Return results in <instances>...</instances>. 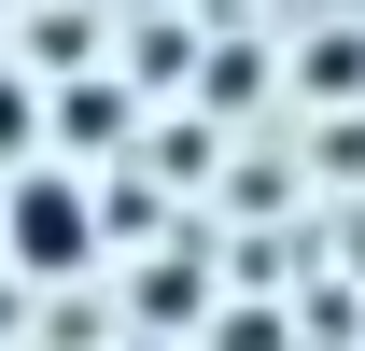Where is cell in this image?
<instances>
[{
    "label": "cell",
    "instance_id": "3",
    "mask_svg": "<svg viewBox=\"0 0 365 351\" xmlns=\"http://www.w3.org/2000/svg\"><path fill=\"white\" fill-rule=\"evenodd\" d=\"M351 85H365V43H351V29H337V43L309 56V98H351Z\"/></svg>",
    "mask_w": 365,
    "mask_h": 351
},
{
    "label": "cell",
    "instance_id": "4",
    "mask_svg": "<svg viewBox=\"0 0 365 351\" xmlns=\"http://www.w3.org/2000/svg\"><path fill=\"white\" fill-rule=\"evenodd\" d=\"M0 141H29V98H14V85H0Z\"/></svg>",
    "mask_w": 365,
    "mask_h": 351
},
{
    "label": "cell",
    "instance_id": "1",
    "mask_svg": "<svg viewBox=\"0 0 365 351\" xmlns=\"http://www.w3.org/2000/svg\"><path fill=\"white\" fill-rule=\"evenodd\" d=\"M0 253L29 267V281H71V267L98 253V197L71 169H14V197H0Z\"/></svg>",
    "mask_w": 365,
    "mask_h": 351
},
{
    "label": "cell",
    "instance_id": "2",
    "mask_svg": "<svg viewBox=\"0 0 365 351\" xmlns=\"http://www.w3.org/2000/svg\"><path fill=\"white\" fill-rule=\"evenodd\" d=\"M71 127H85V141H113V127H127V85H85V98H56V141H71Z\"/></svg>",
    "mask_w": 365,
    "mask_h": 351
}]
</instances>
